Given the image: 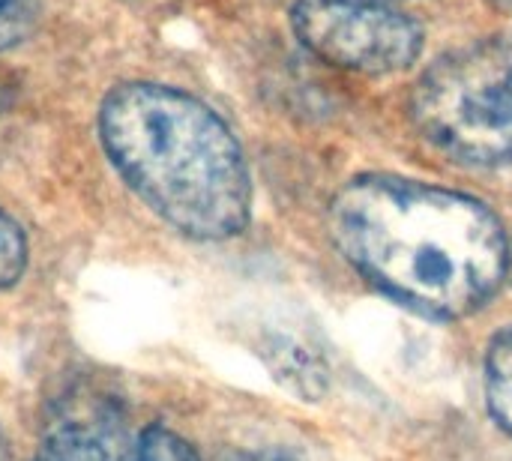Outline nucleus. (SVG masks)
I'll list each match as a JSON object with an SVG mask.
<instances>
[{
    "label": "nucleus",
    "instance_id": "f257e3e1",
    "mask_svg": "<svg viewBox=\"0 0 512 461\" xmlns=\"http://www.w3.org/2000/svg\"><path fill=\"white\" fill-rule=\"evenodd\" d=\"M345 261L390 300L426 318H465L510 273L501 219L480 201L399 177L351 180L330 207Z\"/></svg>",
    "mask_w": 512,
    "mask_h": 461
},
{
    "label": "nucleus",
    "instance_id": "f03ea898",
    "mask_svg": "<svg viewBox=\"0 0 512 461\" xmlns=\"http://www.w3.org/2000/svg\"><path fill=\"white\" fill-rule=\"evenodd\" d=\"M99 135L123 180L180 234L225 240L246 228L252 180L243 150L201 99L165 84L114 87Z\"/></svg>",
    "mask_w": 512,
    "mask_h": 461
},
{
    "label": "nucleus",
    "instance_id": "7ed1b4c3",
    "mask_svg": "<svg viewBox=\"0 0 512 461\" xmlns=\"http://www.w3.org/2000/svg\"><path fill=\"white\" fill-rule=\"evenodd\" d=\"M411 114L420 135L456 162H512V36L438 60L420 78Z\"/></svg>",
    "mask_w": 512,
    "mask_h": 461
},
{
    "label": "nucleus",
    "instance_id": "20e7f679",
    "mask_svg": "<svg viewBox=\"0 0 512 461\" xmlns=\"http://www.w3.org/2000/svg\"><path fill=\"white\" fill-rule=\"evenodd\" d=\"M294 30L315 57L366 75L402 72L423 48L420 24L381 0H300Z\"/></svg>",
    "mask_w": 512,
    "mask_h": 461
},
{
    "label": "nucleus",
    "instance_id": "39448f33",
    "mask_svg": "<svg viewBox=\"0 0 512 461\" xmlns=\"http://www.w3.org/2000/svg\"><path fill=\"white\" fill-rule=\"evenodd\" d=\"M33 461H198V453L165 426L135 429L114 414H99L54 426Z\"/></svg>",
    "mask_w": 512,
    "mask_h": 461
},
{
    "label": "nucleus",
    "instance_id": "423d86ee",
    "mask_svg": "<svg viewBox=\"0 0 512 461\" xmlns=\"http://www.w3.org/2000/svg\"><path fill=\"white\" fill-rule=\"evenodd\" d=\"M486 405L498 426L512 435V333L492 342L486 357Z\"/></svg>",
    "mask_w": 512,
    "mask_h": 461
},
{
    "label": "nucleus",
    "instance_id": "0eeeda50",
    "mask_svg": "<svg viewBox=\"0 0 512 461\" xmlns=\"http://www.w3.org/2000/svg\"><path fill=\"white\" fill-rule=\"evenodd\" d=\"M276 354V372L279 378L300 396L306 399H318L324 393L327 384V372L321 366V360L312 351H303L300 345H285V351H273Z\"/></svg>",
    "mask_w": 512,
    "mask_h": 461
},
{
    "label": "nucleus",
    "instance_id": "6e6552de",
    "mask_svg": "<svg viewBox=\"0 0 512 461\" xmlns=\"http://www.w3.org/2000/svg\"><path fill=\"white\" fill-rule=\"evenodd\" d=\"M27 267V240L21 228L0 213V288H9L21 279Z\"/></svg>",
    "mask_w": 512,
    "mask_h": 461
},
{
    "label": "nucleus",
    "instance_id": "1a4fd4ad",
    "mask_svg": "<svg viewBox=\"0 0 512 461\" xmlns=\"http://www.w3.org/2000/svg\"><path fill=\"white\" fill-rule=\"evenodd\" d=\"M39 18V0H0V51L30 36Z\"/></svg>",
    "mask_w": 512,
    "mask_h": 461
},
{
    "label": "nucleus",
    "instance_id": "9d476101",
    "mask_svg": "<svg viewBox=\"0 0 512 461\" xmlns=\"http://www.w3.org/2000/svg\"><path fill=\"white\" fill-rule=\"evenodd\" d=\"M0 114H3V99H0Z\"/></svg>",
    "mask_w": 512,
    "mask_h": 461
},
{
    "label": "nucleus",
    "instance_id": "9b49d317",
    "mask_svg": "<svg viewBox=\"0 0 512 461\" xmlns=\"http://www.w3.org/2000/svg\"><path fill=\"white\" fill-rule=\"evenodd\" d=\"M0 461H3V450H0Z\"/></svg>",
    "mask_w": 512,
    "mask_h": 461
},
{
    "label": "nucleus",
    "instance_id": "f8f14e48",
    "mask_svg": "<svg viewBox=\"0 0 512 461\" xmlns=\"http://www.w3.org/2000/svg\"><path fill=\"white\" fill-rule=\"evenodd\" d=\"M510 267H512V261H510Z\"/></svg>",
    "mask_w": 512,
    "mask_h": 461
}]
</instances>
